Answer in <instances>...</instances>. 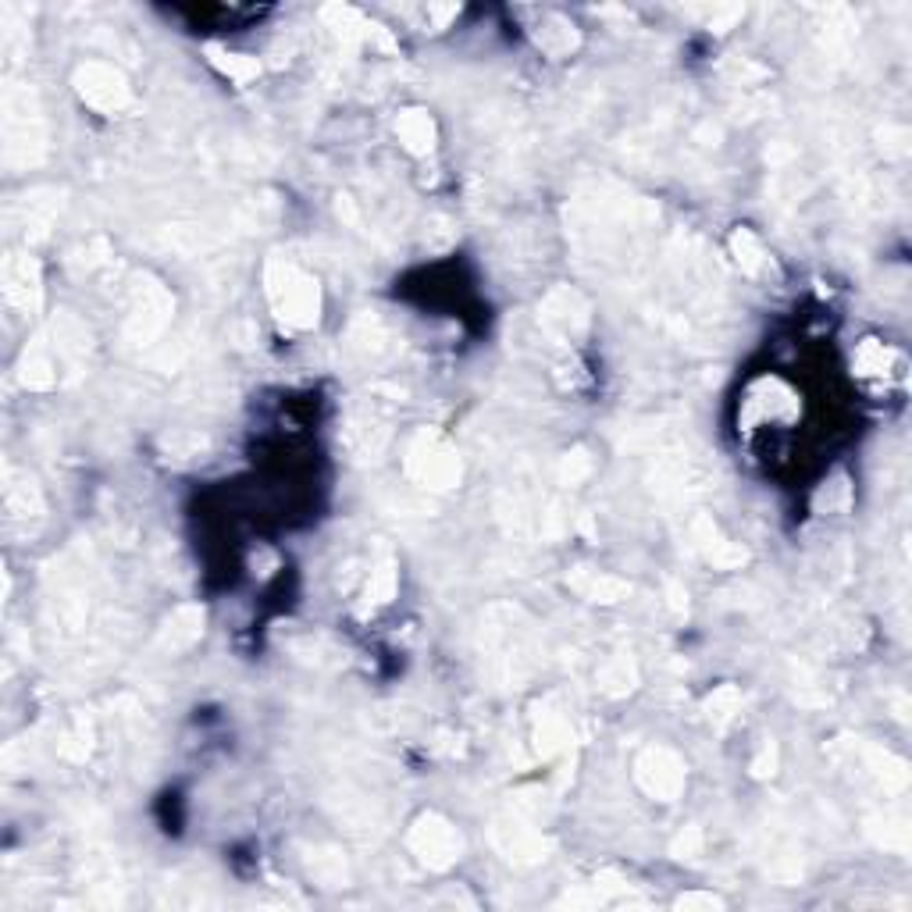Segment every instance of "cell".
Listing matches in <instances>:
<instances>
[{
  "mask_svg": "<svg viewBox=\"0 0 912 912\" xmlns=\"http://www.w3.org/2000/svg\"><path fill=\"white\" fill-rule=\"evenodd\" d=\"M268 296L275 314L293 328H310L318 321V282L310 275H303L300 268L282 261L268 264Z\"/></svg>",
  "mask_w": 912,
  "mask_h": 912,
  "instance_id": "cell-1",
  "label": "cell"
},
{
  "mask_svg": "<svg viewBox=\"0 0 912 912\" xmlns=\"http://www.w3.org/2000/svg\"><path fill=\"white\" fill-rule=\"evenodd\" d=\"M407 471L414 481H421L424 489H453L460 478V460L446 446V439L435 432H421L410 446Z\"/></svg>",
  "mask_w": 912,
  "mask_h": 912,
  "instance_id": "cell-2",
  "label": "cell"
},
{
  "mask_svg": "<svg viewBox=\"0 0 912 912\" xmlns=\"http://www.w3.org/2000/svg\"><path fill=\"white\" fill-rule=\"evenodd\" d=\"M410 848H414V855L424 866H432V870H449V866L460 859L464 838H460L453 823H446L442 816H421V820L414 823V831H410Z\"/></svg>",
  "mask_w": 912,
  "mask_h": 912,
  "instance_id": "cell-3",
  "label": "cell"
},
{
  "mask_svg": "<svg viewBox=\"0 0 912 912\" xmlns=\"http://www.w3.org/2000/svg\"><path fill=\"white\" fill-rule=\"evenodd\" d=\"M75 90L90 107H97L100 114H114L129 104V82L114 65L104 61H90L75 72Z\"/></svg>",
  "mask_w": 912,
  "mask_h": 912,
  "instance_id": "cell-4",
  "label": "cell"
},
{
  "mask_svg": "<svg viewBox=\"0 0 912 912\" xmlns=\"http://www.w3.org/2000/svg\"><path fill=\"white\" fill-rule=\"evenodd\" d=\"M635 777L645 788V795L660 798V802H674L684 788V763L670 749H649L635 763Z\"/></svg>",
  "mask_w": 912,
  "mask_h": 912,
  "instance_id": "cell-5",
  "label": "cell"
},
{
  "mask_svg": "<svg viewBox=\"0 0 912 912\" xmlns=\"http://www.w3.org/2000/svg\"><path fill=\"white\" fill-rule=\"evenodd\" d=\"M4 293L15 307L25 310H36L40 307V296H43V285H40V264L33 257H8L4 264Z\"/></svg>",
  "mask_w": 912,
  "mask_h": 912,
  "instance_id": "cell-6",
  "label": "cell"
},
{
  "mask_svg": "<svg viewBox=\"0 0 912 912\" xmlns=\"http://www.w3.org/2000/svg\"><path fill=\"white\" fill-rule=\"evenodd\" d=\"M585 321H588V307L574 289H556V293L542 303V325H546L549 332L563 335V339L578 335L581 328H585Z\"/></svg>",
  "mask_w": 912,
  "mask_h": 912,
  "instance_id": "cell-7",
  "label": "cell"
},
{
  "mask_svg": "<svg viewBox=\"0 0 912 912\" xmlns=\"http://www.w3.org/2000/svg\"><path fill=\"white\" fill-rule=\"evenodd\" d=\"M168 310H171V300L164 296V289L147 285L143 296H139L136 314H132V335H136V339H150V335H157L164 328V321H168Z\"/></svg>",
  "mask_w": 912,
  "mask_h": 912,
  "instance_id": "cell-8",
  "label": "cell"
},
{
  "mask_svg": "<svg viewBox=\"0 0 912 912\" xmlns=\"http://www.w3.org/2000/svg\"><path fill=\"white\" fill-rule=\"evenodd\" d=\"M567 581L574 592H581L585 599H592V603H620V599H627V592H631L627 581L599 574V570H578V574H570Z\"/></svg>",
  "mask_w": 912,
  "mask_h": 912,
  "instance_id": "cell-9",
  "label": "cell"
},
{
  "mask_svg": "<svg viewBox=\"0 0 912 912\" xmlns=\"http://www.w3.org/2000/svg\"><path fill=\"white\" fill-rule=\"evenodd\" d=\"M200 631H204V610H200V606H182V610L171 613V620L164 624L161 645L171 652L189 649V645L200 638Z\"/></svg>",
  "mask_w": 912,
  "mask_h": 912,
  "instance_id": "cell-10",
  "label": "cell"
},
{
  "mask_svg": "<svg viewBox=\"0 0 912 912\" xmlns=\"http://www.w3.org/2000/svg\"><path fill=\"white\" fill-rule=\"evenodd\" d=\"M396 132L403 139V147L414 150V154H428L435 147V122L424 111H407L399 114Z\"/></svg>",
  "mask_w": 912,
  "mask_h": 912,
  "instance_id": "cell-11",
  "label": "cell"
},
{
  "mask_svg": "<svg viewBox=\"0 0 912 912\" xmlns=\"http://www.w3.org/2000/svg\"><path fill=\"white\" fill-rule=\"evenodd\" d=\"M635 684H638V667H635V660H627V656H613V660L603 663V670H599V688H603L606 695L635 692Z\"/></svg>",
  "mask_w": 912,
  "mask_h": 912,
  "instance_id": "cell-12",
  "label": "cell"
},
{
  "mask_svg": "<svg viewBox=\"0 0 912 912\" xmlns=\"http://www.w3.org/2000/svg\"><path fill=\"white\" fill-rule=\"evenodd\" d=\"M731 253H734V261H738V268L745 271V275H759V271L766 268V250H763V243L752 236L749 228H738V232L731 236Z\"/></svg>",
  "mask_w": 912,
  "mask_h": 912,
  "instance_id": "cell-13",
  "label": "cell"
},
{
  "mask_svg": "<svg viewBox=\"0 0 912 912\" xmlns=\"http://www.w3.org/2000/svg\"><path fill=\"white\" fill-rule=\"evenodd\" d=\"M54 382H57V371H54L50 353L43 350V346H33L22 360V385H29V389H50Z\"/></svg>",
  "mask_w": 912,
  "mask_h": 912,
  "instance_id": "cell-14",
  "label": "cell"
},
{
  "mask_svg": "<svg viewBox=\"0 0 912 912\" xmlns=\"http://www.w3.org/2000/svg\"><path fill=\"white\" fill-rule=\"evenodd\" d=\"M207 57L214 61V68H221L228 79H236V82H250V79H257V75H261V61H257V57L225 54L221 47H207Z\"/></svg>",
  "mask_w": 912,
  "mask_h": 912,
  "instance_id": "cell-15",
  "label": "cell"
},
{
  "mask_svg": "<svg viewBox=\"0 0 912 912\" xmlns=\"http://www.w3.org/2000/svg\"><path fill=\"white\" fill-rule=\"evenodd\" d=\"M535 741H538V752H542V756H553V752H560L563 745L570 741L567 717H560V713H546V717L538 720Z\"/></svg>",
  "mask_w": 912,
  "mask_h": 912,
  "instance_id": "cell-16",
  "label": "cell"
},
{
  "mask_svg": "<svg viewBox=\"0 0 912 912\" xmlns=\"http://www.w3.org/2000/svg\"><path fill=\"white\" fill-rule=\"evenodd\" d=\"M738 709H741V692L734 688V684H724V688H717V692L709 695V702H706V713H709V720L713 724H731L734 717H738Z\"/></svg>",
  "mask_w": 912,
  "mask_h": 912,
  "instance_id": "cell-17",
  "label": "cell"
},
{
  "mask_svg": "<svg viewBox=\"0 0 912 912\" xmlns=\"http://www.w3.org/2000/svg\"><path fill=\"white\" fill-rule=\"evenodd\" d=\"M392 592H396V570L378 567L375 574H371V585H367V599H371V603H389Z\"/></svg>",
  "mask_w": 912,
  "mask_h": 912,
  "instance_id": "cell-18",
  "label": "cell"
},
{
  "mask_svg": "<svg viewBox=\"0 0 912 912\" xmlns=\"http://www.w3.org/2000/svg\"><path fill=\"white\" fill-rule=\"evenodd\" d=\"M588 471H592V460H588V453H581V449H578V453L563 456V464H560V471H556V474H560L563 485H578V481L585 478Z\"/></svg>",
  "mask_w": 912,
  "mask_h": 912,
  "instance_id": "cell-19",
  "label": "cell"
},
{
  "mask_svg": "<svg viewBox=\"0 0 912 912\" xmlns=\"http://www.w3.org/2000/svg\"><path fill=\"white\" fill-rule=\"evenodd\" d=\"M880 139H884L880 147H884V154H888V157H905V154H909V132H905V129L884 125V129H880Z\"/></svg>",
  "mask_w": 912,
  "mask_h": 912,
  "instance_id": "cell-20",
  "label": "cell"
},
{
  "mask_svg": "<svg viewBox=\"0 0 912 912\" xmlns=\"http://www.w3.org/2000/svg\"><path fill=\"white\" fill-rule=\"evenodd\" d=\"M670 852L677 855V859H695V855L702 852V834L695 831V827H688V831L681 834V838L674 841V848Z\"/></svg>",
  "mask_w": 912,
  "mask_h": 912,
  "instance_id": "cell-21",
  "label": "cell"
},
{
  "mask_svg": "<svg viewBox=\"0 0 912 912\" xmlns=\"http://www.w3.org/2000/svg\"><path fill=\"white\" fill-rule=\"evenodd\" d=\"M774 766H777V745L774 741H766L763 749H759V756L752 759V774L766 777V774H774Z\"/></svg>",
  "mask_w": 912,
  "mask_h": 912,
  "instance_id": "cell-22",
  "label": "cell"
},
{
  "mask_svg": "<svg viewBox=\"0 0 912 912\" xmlns=\"http://www.w3.org/2000/svg\"><path fill=\"white\" fill-rule=\"evenodd\" d=\"M677 905H681V909H688V905H706V909H720L724 902H720V898H713V895H688V898H681Z\"/></svg>",
  "mask_w": 912,
  "mask_h": 912,
  "instance_id": "cell-23",
  "label": "cell"
}]
</instances>
